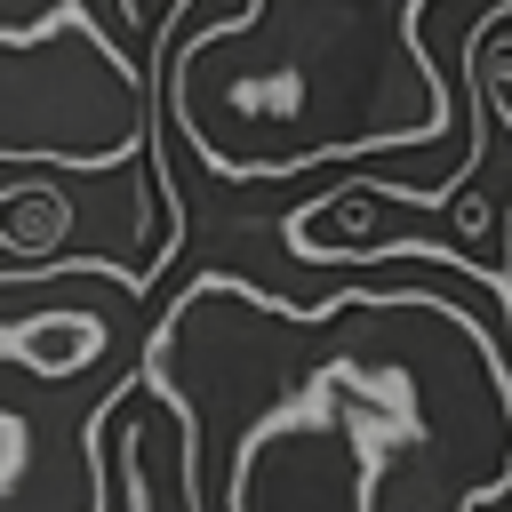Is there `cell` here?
Here are the masks:
<instances>
[{"instance_id":"3","label":"cell","mask_w":512,"mask_h":512,"mask_svg":"<svg viewBox=\"0 0 512 512\" xmlns=\"http://www.w3.org/2000/svg\"><path fill=\"white\" fill-rule=\"evenodd\" d=\"M64 224H72V216H64V200H56L48 184H24V192L0 200V240H8L24 264H48V256L64 248Z\"/></svg>"},{"instance_id":"4","label":"cell","mask_w":512,"mask_h":512,"mask_svg":"<svg viewBox=\"0 0 512 512\" xmlns=\"http://www.w3.org/2000/svg\"><path fill=\"white\" fill-rule=\"evenodd\" d=\"M24 440H32V432H24V416H8V408H0V496L16 488V472H24V456H32Z\"/></svg>"},{"instance_id":"2","label":"cell","mask_w":512,"mask_h":512,"mask_svg":"<svg viewBox=\"0 0 512 512\" xmlns=\"http://www.w3.org/2000/svg\"><path fill=\"white\" fill-rule=\"evenodd\" d=\"M136 136H144L136 72L88 24H56L40 40H0V160L104 168Z\"/></svg>"},{"instance_id":"1","label":"cell","mask_w":512,"mask_h":512,"mask_svg":"<svg viewBox=\"0 0 512 512\" xmlns=\"http://www.w3.org/2000/svg\"><path fill=\"white\" fill-rule=\"evenodd\" d=\"M192 512H488L512 496V368L440 296L288 312L200 280L144 344Z\"/></svg>"}]
</instances>
